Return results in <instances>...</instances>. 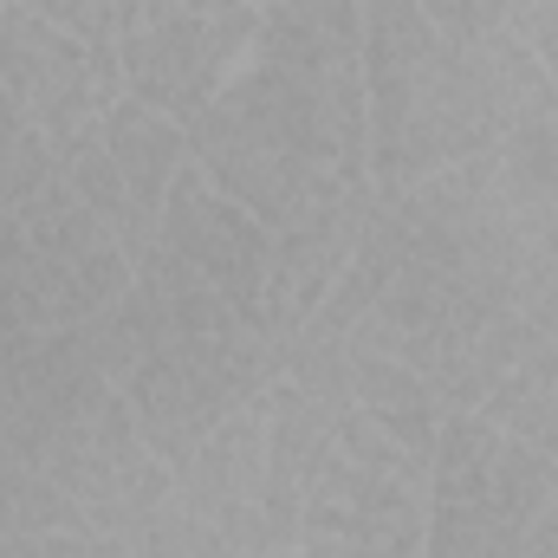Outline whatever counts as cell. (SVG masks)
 Wrapping results in <instances>:
<instances>
[{
	"label": "cell",
	"mask_w": 558,
	"mask_h": 558,
	"mask_svg": "<svg viewBox=\"0 0 558 558\" xmlns=\"http://www.w3.org/2000/svg\"><path fill=\"white\" fill-rule=\"evenodd\" d=\"M364 98L377 189H410L558 118L553 72L507 20L428 0H364Z\"/></svg>",
	"instance_id": "cell-1"
},
{
	"label": "cell",
	"mask_w": 558,
	"mask_h": 558,
	"mask_svg": "<svg viewBox=\"0 0 558 558\" xmlns=\"http://www.w3.org/2000/svg\"><path fill=\"white\" fill-rule=\"evenodd\" d=\"M131 279L137 260L65 175L0 208V331H72L111 312Z\"/></svg>",
	"instance_id": "cell-2"
},
{
	"label": "cell",
	"mask_w": 558,
	"mask_h": 558,
	"mask_svg": "<svg viewBox=\"0 0 558 558\" xmlns=\"http://www.w3.org/2000/svg\"><path fill=\"white\" fill-rule=\"evenodd\" d=\"M553 494L558 461L481 410H448L428 454L422 558H526V539Z\"/></svg>",
	"instance_id": "cell-3"
},
{
	"label": "cell",
	"mask_w": 558,
	"mask_h": 558,
	"mask_svg": "<svg viewBox=\"0 0 558 558\" xmlns=\"http://www.w3.org/2000/svg\"><path fill=\"white\" fill-rule=\"evenodd\" d=\"M0 85L39 137L65 149L85 124H98L124 98V65L118 52H92L85 39L52 26L33 0H7L0 7Z\"/></svg>",
	"instance_id": "cell-4"
},
{
	"label": "cell",
	"mask_w": 558,
	"mask_h": 558,
	"mask_svg": "<svg viewBox=\"0 0 558 558\" xmlns=\"http://www.w3.org/2000/svg\"><path fill=\"white\" fill-rule=\"evenodd\" d=\"M169 267H182L189 279H202L208 292H221L247 325H260V305H267V267H274V228L254 221L234 195H221L202 162L189 156L162 195V215H156V247Z\"/></svg>",
	"instance_id": "cell-5"
},
{
	"label": "cell",
	"mask_w": 558,
	"mask_h": 558,
	"mask_svg": "<svg viewBox=\"0 0 558 558\" xmlns=\"http://www.w3.org/2000/svg\"><path fill=\"white\" fill-rule=\"evenodd\" d=\"M98 143H105V156H111V169H118L124 195H131L137 228L149 234V247H156V215H162V195H169L175 169L189 162L182 124H175L169 111H156V105H143V98H131V92H124V98L98 118Z\"/></svg>",
	"instance_id": "cell-6"
},
{
	"label": "cell",
	"mask_w": 558,
	"mask_h": 558,
	"mask_svg": "<svg viewBox=\"0 0 558 558\" xmlns=\"http://www.w3.org/2000/svg\"><path fill=\"white\" fill-rule=\"evenodd\" d=\"M481 416H494L507 435H520L526 448H539L546 461H558V338H546L539 351H526L500 390L481 403Z\"/></svg>",
	"instance_id": "cell-7"
},
{
	"label": "cell",
	"mask_w": 558,
	"mask_h": 558,
	"mask_svg": "<svg viewBox=\"0 0 558 558\" xmlns=\"http://www.w3.org/2000/svg\"><path fill=\"white\" fill-rule=\"evenodd\" d=\"M52 175H59V149L20 118V105H13L7 85H0V208H20V202L39 195Z\"/></svg>",
	"instance_id": "cell-8"
},
{
	"label": "cell",
	"mask_w": 558,
	"mask_h": 558,
	"mask_svg": "<svg viewBox=\"0 0 558 558\" xmlns=\"http://www.w3.org/2000/svg\"><path fill=\"white\" fill-rule=\"evenodd\" d=\"M52 26H65L72 39H85L92 52H118L143 0H33Z\"/></svg>",
	"instance_id": "cell-9"
},
{
	"label": "cell",
	"mask_w": 558,
	"mask_h": 558,
	"mask_svg": "<svg viewBox=\"0 0 558 558\" xmlns=\"http://www.w3.org/2000/svg\"><path fill=\"white\" fill-rule=\"evenodd\" d=\"M39 558H131V539L92 533V526H59V533H39Z\"/></svg>",
	"instance_id": "cell-10"
},
{
	"label": "cell",
	"mask_w": 558,
	"mask_h": 558,
	"mask_svg": "<svg viewBox=\"0 0 558 558\" xmlns=\"http://www.w3.org/2000/svg\"><path fill=\"white\" fill-rule=\"evenodd\" d=\"M292 558H422V546H364V539H325V533H299Z\"/></svg>",
	"instance_id": "cell-11"
},
{
	"label": "cell",
	"mask_w": 558,
	"mask_h": 558,
	"mask_svg": "<svg viewBox=\"0 0 558 558\" xmlns=\"http://www.w3.org/2000/svg\"><path fill=\"white\" fill-rule=\"evenodd\" d=\"M526 558H558V494L546 500V513H539V526L526 539Z\"/></svg>",
	"instance_id": "cell-12"
},
{
	"label": "cell",
	"mask_w": 558,
	"mask_h": 558,
	"mask_svg": "<svg viewBox=\"0 0 558 558\" xmlns=\"http://www.w3.org/2000/svg\"><path fill=\"white\" fill-rule=\"evenodd\" d=\"M0 7H7V0H0Z\"/></svg>",
	"instance_id": "cell-13"
}]
</instances>
